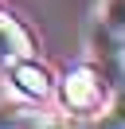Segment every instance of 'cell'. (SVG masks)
Returning <instances> with one entry per match:
<instances>
[{
  "mask_svg": "<svg viewBox=\"0 0 125 129\" xmlns=\"http://www.w3.org/2000/svg\"><path fill=\"white\" fill-rule=\"evenodd\" d=\"M59 102H62L67 113H82V117L98 113L102 106L109 102V82H106V74H102V67H94V63L70 67L67 78L59 82Z\"/></svg>",
  "mask_w": 125,
  "mask_h": 129,
  "instance_id": "1",
  "label": "cell"
},
{
  "mask_svg": "<svg viewBox=\"0 0 125 129\" xmlns=\"http://www.w3.org/2000/svg\"><path fill=\"white\" fill-rule=\"evenodd\" d=\"M102 74L109 82V102H113L109 129H125V43L106 27H102Z\"/></svg>",
  "mask_w": 125,
  "mask_h": 129,
  "instance_id": "2",
  "label": "cell"
},
{
  "mask_svg": "<svg viewBox=\"0 0 125 129\" xmlns=\"http://www.w3.org/2000/svg\"><path fill=\"white\" fill-rule=\"evenodd\" d=\"M8 78H12V86L20 90L23 98H35V102H43V98H51L55 90V78L47 67H39L31 55L16 59V63H8Z\"/></svg>",
  "mask_w": 125,
  "mask_h": 129,
  "instance_id": "3",
  "label": "cell"
},
{
  "mask_svg": "<svg viewBox=\"0 0 125 129\" xmlns=\"http://www.w3.org/2000/svg\"><path fill=\"white\" fill-rule=\"evenodd\" d=\"M31 55V35L16 24L12 16H0V67L16 63V59Z\"/></svg>",
  "mask_w": 125,
  "mask_h": 129,
  "instance_id": "4",
  "label": "cell"
},
{
  "mask_svg": "<svg viewBox=\"0 0 125 129\" xmlns=\"http://www.w3.org/2000/svg\"><path fill=\"white\" fill-rule=\"evenodd\" d=\"M102 27L125 39V0H106L102 4Z\"/></svg>",
  "mask_w": 125,
  "mask_h": 129,
  "instance_id": "5",
  "label": "cell"
},
{
  "mask_svg": "<svg viewBox=\"0 0 125 129\" xmlns=\"http://www.w3.org/2000/svg\"><path fill=\"white\" fill-rule=\"evenodd\" d=\"M16 129H67L62 121H35V117H27L23 125H16Z\"/></svg>",
  "mask_w": 125,
  "mask_h": 129,
  "instance_id": "6",
  "label": "cell"
},
{
  "mask_svg": "<svg viewBox=\"0 0 125 129\" xmlns=\"http://www.w3.org/2000/svg\"><path fill=\"white\" fill-rule=\"evenodd\" d=\"M106 129H109V125H106Z\"/></svg>",
  "mask_w": 125,
  "mask_h": 129,
  "instance_id": "7",
  "label": "cell"
}]
</instances>
